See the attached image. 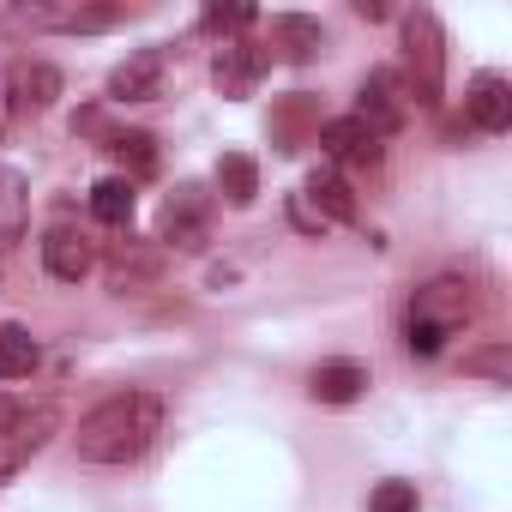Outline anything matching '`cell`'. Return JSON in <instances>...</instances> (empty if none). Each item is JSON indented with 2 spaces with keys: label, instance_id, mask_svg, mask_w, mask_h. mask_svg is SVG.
<instances>
[{
  "label": "cell",
  "instance_id": "8",
  "mask_svg": "<svg viewBox=\"0 0 512 512\" xmlns=\"http://www.w3.org/2000/svg\"><path fill=\"white\" fill-rule=\"evenodd\" d=\"M320 151L332 169H374L380 163V133H368L356 115H338L320 127Z\"/></svg>",
  "mask_w": 512,
  "mask_h": 512
},
{
  "label": "cell",
  "instance_id": "9",
  "mask_svg": "<svg viewBox=\"0 0 512 512\" xmlns=\"http://www.w3.org/2000/svg\"><path fill=\"white\" fill-rule=\"evenodd\" d=\"M43 266H49L61 284H79V278L97 266V247H91V235H85V229L55 223V229L43 235Z\"/></svg>",
  "mask_w": 512,
  "mask_h": 512
},
{
  "label": "cell",
  "instance_id": "26",
  "mask_svg": "<svg viewBox=\"0 0 512 512\" xmlns=\"http://www.w3.org/2000/svg\"><path fill=\"white\" fill-rule=\"evenodd\" d=\"M404 344H410V356H440V344H446V338H440V332H428V326H410V338H404Z\"/></svg>",
  "mask_w": 512,
  "mask_h": 512
},
{
  "label": "cell",
  "instance_id": "7",
  "mask_svg": "<svg viewBox=\"0 0 512 512\" xmlns=\"http://www.w3.org/2000/svg\"><path fill=\"white\" fill-rule=\"evenodd\" d=\"M55 428H61V410H55V404H37V410H25L7 434H0V482L19 476V470H25V458H31V452H43Z\"/></svg>",
  "mask_w": 512,
  "mask_h": 512
},
{
  "label": "cell",
  "instance_id": "11",
  "mask_svg": "<svg viewBox=\"0 0 512 512\" xmlns=\"http://www.w3.org/2000/svg\"><path fill=\"white\" fill-rule=\"evenodd\" d=\"M260 73H266V49H253V43H223L217 61H211V79H217L223 97H253Z\"/></svg>",
  "mask_w": 512,
  "mask_h": 512
},
{
  "label": "cell",
  "instance_id": "18",
  "mask_svg": "<svg viewBox=\"0 0 512 512\" xmlns=\"http://www.w3.org/2000/svg\"><path fill=\"white\" fill-rule=\"evenodd\" d=\"M109 151H115V163H121V181L157 175V139H151V133H115Z\"/></svg>",
  "mask_w": 512,
  "mask_h": 512
},
{
  "label": "cell",
  "instance_id": "4",
  "mask_svg": "<svg viewBox=\"0 0 512 512\" xmlns=\"http://www.w3.org/2000/svg\"><path fill=\"white\" fill-rule=\"evenodd\" d=\"M356 121H362L368 133H380V139L410 121V97H404V79H398L392 67H374V73L362 79V91H356Z\"/></svg>",
  "mask_w": 512,
  "mask_h": 512
},
{
  "label": "cell",
  "instance_id": "14",
  "mask_svg": "<svg viewBox=\"0 0 512 512\" xmlns=\"http://www.w3.org/2000/svg\"><path fill=\"white\" fill-rule=\"evenodd\" d=\"M308 205L326 217V223H356V193H350V181L332 169V163H314V175H308Z\"/></svg>",
  "mask_w": 512,
  "mask_h": 512
},
{
  "label": "cell",
  "instance_id": "19",
  "mask_svg": "<svg viewBox=\"0 0 512 512\" xmlns=\"http://www.w3.org/2000/svg\"><path fill=\"white\" fill-rule=\"evenodd\" d=\"M37 368V338L25 326H0V380H25Z\"/></svg>",
  "mask_w": 512,
  "mask_h": 512
},
{
  "label": "cell",
  "instance_id": "2",
  "mask_svg": "<svg viewBox=\"0 0 512 512\" xmlns=\"http://www.w3.org/2000/svg\"><path fill=\"white\" fill-rule=\"evenodd\" d=\"M404 67H410V85L404 97L434 109L440 103V85H446V37H440V19L428 7H416L404 19Z\"/></svg>",
  "mask_w": 512,
  "mask_h": 512
},
{
  "label": "cell",
  "instance_id": "21",
  "mask_svg": "<svg viewBox=\"0 0 512 512\" xmlns=\"http://www.w3.org/2000/svg\"><path fill=\"white\" fill-rule=\"evenodd\" d=\"M272 37H278V43H290V61H308V55L326 43L314 19H272Z\"/></svg>",
  "mask_w": 512,
  "mask_h": 512
},
{
  "label": "cell",
  "instance_id": "27",
  "mask_svg": "<svg viewBox=\"0 0 512 512\" xmlns=\"http://www.w3.org/2000/svg\"><path fill=\"white\" fill-rule=\"evenodd\" d=\"M19 416H25V404H13V398H7V392H0V434H7V428H13V422H19Z\"/></svg>",
  "mask_w": 512,
  "mask_h": 512
},
{
  "label": "cell",
  "instance_id": "15",
  "mask_svg": "<svg viewBox=\"0 0 512 512\" xmlns=\"http://www.w3.org/2000/svg\"><path fill=\"white\" fill-rule=\"evenodd\" d=\"M308 392H314L320 404H356V398L368 392V368H362V362H320L314 380H308Z\"/></svg>",
  "mask_w": 512,
  "mask_h": 512
},
{
  "label": "cell",
  "instance_id": "16",
  "mask_svg": "<svg viewBox=\"0 0 512 512\" xmlns=\"http://www.w3.org/2000/svg\"><path fill=\"white\" fill-rule=\"evenodd\" d=\"M217 187L229 205H253L260 199V163H253L247 151H223L217 157Z\"/></svg>",
  "mask_w": 512,
  "mask_h": 512
},
{
  "label": "cell",
  "instance_id": "23",
  "mask_svg": "<svg viewBox=\"0 0 512 512\" xmlns=\"http://www.w3.org/2000/svg\"><path fill=\"white\" fill-rule=\"evenodd\" d=\"M253 19H260L253 7H205V25H211V31H247Z\"/></svg>",
  "mask_w": 512,
  "mask_h": 512
},
{
  "label": "cell",
  "instance_id": "3",
  "mask_svg": "<svg viewBox=\"0 0 512 512\" xmlns=\"http://www.w3.org/2000/svg\"><path fill=\"white\" fill-rule=\"evenodd\" d=\"M211 241V199H205V187H193V181H181L169 199H163V211H157V247L169 253H199Z\"/></svg>",
  "mask_w": 512,
  "mask_h": 512
},
{
  "label": "cell",
  "instance_id": "25",
  "mask_svg": "<svg viewBox=\"0 0 512 512\" xmlns=\"http://www.w3.org/2000/svg\"><path fill=\"white\" fill-rule=\"evenodd\" d=\"M464 368H470V374H488V380H506V350H482V356H470Z\"/></svg>",
  "mask_w": 512,
  "mask_h": 512
},
{
  "label": "cell",
  "instance_id": "22",
  "mask_svg": "<svg viewBox=\"0 0 512 512\" xmlns=\"http://www.w3.org/2000/svg\"><path fill=\"white\" fill-rule=\"evenodd\" d=\"M368 512H416V488L410 482H380L368 494Z\"/></svg>",
  "mask_w": 512,
  "mask_h": 512
},
{
  "label": "cell",
  "instance_id": "1",
  "mask_svg": "<svg viewBox=\"0 0 512 512\" xmlns=\"http://www.w3.org/2000/svg\"><path fill=\"white\" fill-rule=\"evenodd\" d=\"M157 434H163V398L157 392H115L79 422L73 440H79L85 464H133L151 452Z\"/></svg>",
  "mask_w": 512,
  "mask_h": 512
},
{
  "label": "cell",
  "instance_id": "28",
  "mask_svg": "<svg viewBox=\"0 0 512 512\" xmlns=\"http://www.w3.org/2000/svg\"><path fill=\"white\" fill-rule=\"evenodd\" d=\"M0 121H7V79H0Z\"/></svg>",
  "mask_w": 512,
  "mask_h": 512
},
{
  "label": "cell",
  "instance_id": "17",
  "mask_svg": "<svg viewBox=\"0 0 512 512\" xmlns=\"http://www.w3.org/2000/svg\"><path fill=\"white\" fill-rule=\"evenodd\" d=\"M133 205H139V193H133V181H121V175H103V181L91 187V217L109 223V229H127V223H133Z\"/></svg>",
  "mask_w": 512,
  "mask_h": 512
},
{
  "label": "cell",
  "instance_id": "13",
  "mask_svg": "<svg viewBox=\"0 0 512 512\" xmlns=\"http://www.w3.org/2000/svg\"><path fill=\"white\" fill-rule=\"evenodd\" d=\"M464 109H470V121H476L482 133H506V127H512V85H506L500 73H476Z\"/></svg>",
  "mask_w": 512,
  "mask_h": 512
},
{
  "label": "cell",
  "instance_id": "20",
  "mask_svg": "<svg viewBox=\"0 0 512 512\" xmlns=\"http://www.w3.org/2000/svg\"><path fill=\"white\" fill-rule=\"evenodd\" d=\"M25 235V181L13 169H0V241Z\"/></svg>",
  "mask_w": 512,
  "mask_h": 512
},
{
  "label": "cell",
  "instance_id": "24",
  "mask_svg": "<svg viewBox=\"0 0 512 512\" xmlns=\"http://www.w3.org/2000/svg\"><path fill=\"white\" fill-rule=\"evenodd\" d=\"M290 223H296L302 235H326V217L308 205V193H290Z\"/></svg>",
  "mask_w": 512,
  "mask_h": 512
},
{
  "label": "cell",
  "instance_id": "6",
  "mask_svg": "<svg viewBox=\"0 0 512 512\" xmlns=\"http://www.w3.org/2000/svg\"><path fill=\"white\" fill-rule=\"evenodd\" d=\"M163 266H169V253H163L157 241H145V235L115 241V247H109V260H103V272H109V290H115V296L151 290V284L163 278Z\"/></svg>",
  "mask_w": 512,
  "mask_h": 512
},
{
  "label": "cell",
  "instance_id": "5",
  "mask_svg": "<svg viewBox=\"0 0 512 512\" xmlns=\"http://www.w3.org/2000/svg\"><path fill=\"white\" fill-rule=\"evenodd\" d=\"M470 314H476V308H470V284H458V278H434V284H422L416 302H410V326H428V332H440V338L464 332Z\"/></svg>",
  "mask_w": 512,
  "mask_h": 512
},
{
  "label": "cell",
  "instance_id": "10",
  "mask_svg": "<svg viewBox=\"0 0 512 512\" xmlns=\"http://www.w3.org/2000/svg\"><path fill=\"white\" fill-rule=\"evenodd\" d=\"M55 97H61V73H55L49 61H19V67L7 73V109H19V115H43Z\"/></svg>",
  "mask_w": 512,
  "mask_h": 512
},
{
  "label": "cell",
  "instance_id": "12",
  "mask_svg": "<svg viewBox=\"0 0 512 512\" xmlns=\"http://www.w3.org/2000/svg\"><path fill=\"white\" fill-rule=\"evenodd\" d=\"M109 97L115 103H151V97H163V49H139L133 61H121L109 73Z\"/></svg>",
  "mask_w": 512,
  "mask_h": 512
}]
</instances>
